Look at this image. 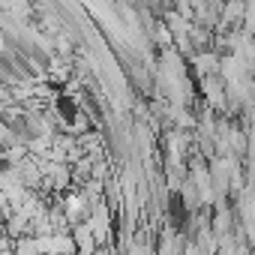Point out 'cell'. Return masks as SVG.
Returning <instances> with one entry per match:
<instances>
[{"label":"cell","mask_w":255,"mask_h":255,"mask_svg":"<svg viewBox=\"0 0 255 255\" xmlns=\"http://www.w3.org/2000/svg\"><path fill=\"white\" fill-rule=\"evenodd\" d=\"M201 93H204V105H210L216 114H225L228 108V84L222 75H204L201 78Z\"/></svg>","instance_id":"cell-1"},{"label":"cell","mask_w":255,"mask_h":255,"mask_svg":"<svg viewBox=\"0 0 255 255\" xmlns=\"http://www.w3.org/2000/svg\"><path fill=\"white\" fill-rule=\"evenodd\" d=\"M219 63H222V51H216L213 45L210 48H198L189 54V66L198 78L204 75H219Z\"/></svg>","instance_id":"cell-2"},{"label":"cell","mask_w":255,"mask_h":255,"mask_svg":"<svg viewBox=\"0 0 255 255\" xmlns=\"http://www.w3.org/2000/svg\"><path fill=\"white\" fill-rule=\"evenodd\" d=\"M243 15H246V0H225V3H222V15H219V30L240 27Z\"/></svg>","instance_id":"cell-3"},{"label":"cell","mask_w":255,"mask_h":255,"mask_svg":"<svg viewBox=\"0 0 255 255\" xmlns=\"http://www.w3.org/2000/svg\"><path fill=\"white\" fill-rule=\"evenodd\" d=\"M3 96H6V90H3V87H0V99H3Z\"/></svg>","instance_id":"cell-4"},{"label":"cell","mask_w":255,"mask_h":255,"mask_svg":"<svg viewBox=\"0 0 255 255\" xmlns=\"http://www.w3.org/2000/svg\"><path fill=\"white\" fill-rule=\"evenodd\" d=\"M159 3H174V0H159Z\"/></svg>","instance_id":"cell-5"}]
</instances>
